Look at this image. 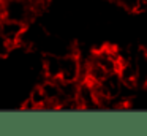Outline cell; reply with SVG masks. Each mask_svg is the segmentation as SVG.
Segmentation results:
<instances>
[{
  "label": "cell",
  "mask_w": 147,
  "mask_h": 136,
  "mask_svg": "<svg viewBox=\"0 0 147 136\" xmlns=\"http://www.w3.org/2000/svg\"><path fill=\"white\" fill-rule=\"evenodd\" d=\"M134 65H136V85H147V49L139 47L134 52Z\"/></svg>",
  "instance_id": "obj_3"
},
{
  "label": "cell",
  "mask_w": 147,
  "mask_h": 136,
  "mask_svg": "<svg viewBox=\"0 0 147 136\" xmlns=\"http://www.w3.org/2000/svg\"><path fill=\"white\" fill-rule=\"evenodd\" d=\"M40 2H43V3H46V5H48V3H51L52 0H40Z\"/></svg>",
  "instance_id": "obj_5"
},
{
  "label": "cell",
  "mask_w": 147,
  "mask_h": 136,
  "mask_svg": "<svg viewBox=\"0 0 147 136\" xmlns=\"http://www.w3.org/2000/svg\"><path fill=\"white\" fill-rule=\"evenodd\" d=\"M26 28H27V25L19 21H13V19H2L0 21V35L11 46H18L19 44V40L22 38Z\"/></svg>",
  "instance_id": "obj_2"
},
{
  "label": "cell",
  "mask_w": 147,
  "mask_h": 136,
  "mask_svg": "<svg viewBox=\"0 0 147 136\" xmlns=\"http://www.w3.org/2000/svg\"><path fill=\"white\" fill-rule=\"evenodd\" d=\"M81 59L76 54L67 52L60 55V79L67 82L79 81L81 79Z\"/></svg>",
  "instance_id": "obj_1"
},
{
  "label": "cell",
  "mask_w": 147,
  "mask_h": 136,
  "mask_svg": "<svg viewBox=\"0 0 147 136\" xmlns=\"http://www.w3.org/2000/svg\"><path fill=\"white\" fill-rule=\"evenodd\" d=\"M45 74L48 79H60V55L49 54L45 57Z\"/></svg>",
  "instance_id": "obj_4"
}]
</instances>
